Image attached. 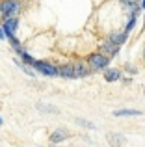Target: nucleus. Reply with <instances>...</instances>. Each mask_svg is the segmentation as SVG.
Listing matches in <instances>:
<instances>
[{"label": "nucleus", "mask_w": 145, "mask_h": 147, "mask_svg": "<svg viewBox=\"0 0 145 147\" xmlns=\"http://www.w3.org/2000/svg\"><path fill=\"white\" fill-rule=\"evenodd\" d=\"M121 4L127 6V7H130V6H138V0H121Z\"/></svg>", "instance_id": "obj_17"}, {"label": "nucleus", "mask_w": 145, "mask_h": 147, "mask_svg": "<svg viewBox=\"0 0 145 147\" xmlns=\"http://www.w3.org/2000/svg\"><path fill=\"white\" fill-rule=\"evenodd\" d=\"M32 67H34V71L41 73L45 76H60V67L48 63V61H34Z\"/></svg>", "instance_id": "obj_3"}, {"label": "nucleus", "mask_w": 145, "mask_h": 147, "mask_svg": "<svg viewBox=\"0 0 145 147\" xmlns=\"http://www.w3.org/2000/svg\"><path fill=\"white\" fill-rule=\"evenodd\" d=\"M75 121H76V123H78V125H82V127H86V129H91V130H93V129H95V125H93V123H89V121H84V119H80V117H76V119H75Z\"/></svg>", "instance_id": "obj_14"}, {"label": "nucleus", "mask_w": 145, "mask_h": 147, "mask_svg": "<svg viewBox=\"0 0 145 147\" xmlns=\"http://www.w3.org/2000/svg\"><path fill=\"white\" fill-rule=\"evenodd\" d=\"M21 56H22V60H24V63H26V65H34V61H36V60H34V58L30 56L28 52H26V50H24V52L21 54Z\"/></svg>", "instance_id": "obj_15"}, {"label": "nucleus", "mask_w": 145, "mask_h": 147, "mask_svg": "<svg viewBox=\"0 0 145 147\" xmlns=\"http://www.w3.org/2000/svg\"><path fill=\"white\" fill-rule=\"evenodd\" d=\"M17 26H19V19L17 17H13V19H6L4 21V32H6V36L9 37V36H13L15 34V30H17Z\"/></svg>", "instance_id": "obj_6"}, {"label": "nucleus", "mask_w": 145, "mask_h": 147, "mask_svg": "<svg viewBox=\"0 0 145 147\" xmlns=\"http://www.w3.org/2000/svg\"><path fill=\"white\" fill-rule=\"evenodd\" d=\"M143 58H145V49H143Z\"/></svg>", "instance_id": "obj_21"}, {"label": "nucleus", "mask_w": 145, "mask_h": 147, "mask_svg": "<svg viewBox=\"0 0 145 147\" xmlns=\"http://www.w3.org/2000/svg\"><path fill=\"white\" fill-rule=\"evenodd\" d=\"M36 108H37L39 112H47V114H58V108L48 106V104H37Z\"/></svg>", "instance_id": "obj_13"}, {"label": "nucleus", "mask_w": 145, "mask_h": 147, "mask_svg": "<svg viewBox=\"0 0 145 147\" xmlns=\"http://www.w3.org/2000/svg\"><path fill=\"white\" fill-rule=\"evenodd\" d=\"M101 52L108 54V56L112 58V56H115V54L119 52V45H115L112 39H104V41H102V45H101Z\"/></svg>", "instance_id": "obj_4"}, {"label": "nucleus", "mask_w": 145, "mask_h": 147, "mask_svg": "<svg viewBox=\"0 0 145 147\" xmlns=\"http://www.w3.org/2000/svg\"><path fill=\"white\" fill-rule=\"evenodd\" d=\"M19 11H21V4H19V0H4V2H2V19H4V21H6V19L17 17Z\"/></svg>", "instance_id": "obj_2"}, {"label": "nucleus", "mask_w": 145, "mask_h": 147, "mask_svg": "<svg viewBox=\"0 0 145 147\" xmlns=\"http://www.w3.org/2000/svg\"><path fill=\"white\" fill-rule=\"evenodd\" d=\"M0 125H2V117H0Z\"/></svg>", "instance_id": "obj_22"}, {"label": "nucleus", "mask_w": 145, "mask_h": 147, "mask_svg": "<svg viewBox=\"0 0 145 147\" xmlns=\"http://www.w3.org/2000/svg\"><path fill=\"white\" fill-rule=\"evenodd\" d=\"M89 65H87V61H78V63H75V75L76 78H82V76H87L89 75Z\"/></svg>", "instance_id": "obj_7"}, {"label": "nucleus", "mask_w": 145, "mask_h": 147, "mask_svg": "<svg viewBox=\"0 0 145 147\" xmlns=\"http://www.w3.org/2000/svg\"><path fill=\"white\" fill-rule=\"evenodd\" d=\"M110 63V56L104 52H93L87 56V65H89L91 71H101V69H106Z\"/></svg>", "instance_id": "obj_1"}, {"label": "nucleus", "mask_w": 145, "mask_h": 147, "mask_svg": "<svg viewBox=\"0 0 145 147\" xmlns=\"http://www.w3.org/2000/svg\"><path fill=\"white\" fill-rule=\"evenodd\" d=\"M134 24H136V17H130V21H128V24H127V28H125V32H130V30L134 28Z\"/></svg>", "instance_id": "obj_16"}, {"label": "nucleus", "mask_w": 145, "mask_h": 147, "mask_svg": "<svg viewBox=\"0 0 145 147\" xmlns=\"http://www.w3.org/2000/svg\"><path fill=\"white\" fill-rule=\"evenodd\" d=\"M60 76H63V78H76L75 75V63H65L60 67Z\"/></svg>", "instance_id": "obj_10"}, {"label": "nucleus", "mask_w": 145, "mask_h": 147, "mask_svg": "<svg viewBox=\"0 0 145 147\" xmlns=\"http://www.w3.org/2000/svg\"><path fill=\"white\" fill-rule=\"evenodd\" d=\"M104 80L106 82H117V80H121V71L119 69H106Z\"/></svg>", "instance_id": "obj_11"}, {"label": "nucleus", "mask_w": 145, "mask_h": 147, "mask_svg": "<svg viewBox=\"0 0 145 147\" xmlns=\"http://www.w3.org/2000/svg\"><path fill=\"white\" fill-rule=\"evenodd\" d=\"M50 147H56V144H52V145H50Z\"/></svg>", "instance_id": "obj_20"}, {"label": "nucleus", "mask_w": 145, "mask_h": 147, "mask_svg": "<svg viewBox=\"0 0 145 147\" xmlns=\"http://www.w3.org/2000/svg\"><path fill=\"white\" fill-rule=\"evenodd\" d=\"M67 138H69V132H67L65 129H56L54 132L50 134V142L52 144H60V142L67 140Z\"/></svg>", "instance_id": "obj_8"}, {"label": "nucleus", "mask_w": 145, "mask_h": 147, "mask_svg": "<svg viewBox=\"0 0 145 147\" xmlns=\"http://www.w3.org/2000/svg\"><path fill=\"white\" fill-rule=\"evenodd\" d=\"M106 140H108V144L112 147H121V145H125V142H127L123 134H117V132H108L106 134Z\"/></svg>", "instance_id": "obj_5"}, {"label": "nucleus", "mask_w": 145, "mask_h": 147, "mask_svg": "<svg viewBox=\"0 0 145 147\" xmlns=\"http://www.w3.org/2000/svg\"><path fill=\"white\" fill-rule=\"evenodd\" d=\"M140 7H145V0H143V2H142V4H140Z\"/></svg>", "instance_id": "obj_19"}, {"label": "nucleus", "mask_w": 145, "mask_h": 147, "mask_svg": "<svg viewBox=\"0 0 145 147\" xmlns=\"http://www.w3.org/2000/svg\"><path fill=\"white\" fill-rule=\"evenodd\" d=\"M127 37H128V32L121 30V32H112V34L108 36V39H112L115 45H119V47H121V45H123L125 41H127Z\"/></svg>", "instance_id": "obj_9"}, {"label": "nucleus", "mask_w": 145, "mask_h": 147, "mask_svg": "<svg viewBox=\"0 0 145 147\" xmlns=\"http://www.w3.org/2000/svg\"><path fill=\"white\" fill-rule=\"evenodd\" d=\"M6 37V32H4V28H0V39H4Z\"/></svg>", "instance_id": "obj_18"}, {"label": "nucleus", "mask_w": 145, "mask_h": 147, "mask_svg": "<svg viewBox=\"0 0 145 147\" xmlns=\"http://www.w3.org/2000/svg\"><path fill=\"white\" fill-rule=\"evenodd\" d=\"M142 114H143L142 110H115L113 112L115 117H130V115H136V117H138V115H142Z\"/></svg>", "instance_id": "obj_12"}]
</instances>
